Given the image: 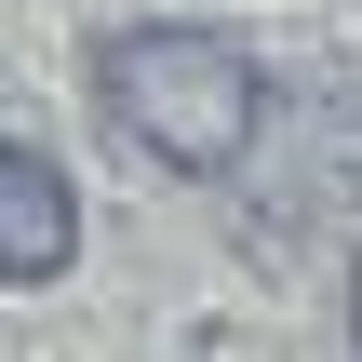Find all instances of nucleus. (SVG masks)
I'll return each instance as SVG.
<instances>
[{
  "mask_svg": "<svg viewBox=\"0 0 362 362\" xmlns=\"http://www.w3.org/2000/svg\"><path fill=\"white\" fill-rule=\"evenodd\" d=\"M94 107H107V134L134 148V161H161V175H242V148H255V121H269V67L228 40V27H188V13H134V27H107L94 40Z\"/></svg>",
  "mask_w": 362,
  "mask_h": 362,
  "instance_id": "obj_1",
  "label": "nucleus"
},
{
  "mask_svg": "<svg viewBox=\"0 0 362 362\" xmlns=\"http://www.w3.org/2000/svg\"><path fill=\"white\" fill-rule=\"evenodd\" d=\"M81 269V175L40 134H0V296H40Z\"/></svg>",
  "mask_w": 362,
  "mask_h": 362,
  "instance_id": "obj_2",
  "label": "nucleus"
},
{
  "mask_svg": "<svg viewBox=\"0 0 362 362\" xmlns=\"http://www.w3.org/2000/svg\"><path fill=\"white\" fill-rule=\"evenodd\" d=\"M349 349H362V269H349Z\"/></svg>",
  "mask_w": 362,
  "mask_h": 362,
  "instance_id": "obj_3",
  "label": "nucleus"
}]
</instances>
